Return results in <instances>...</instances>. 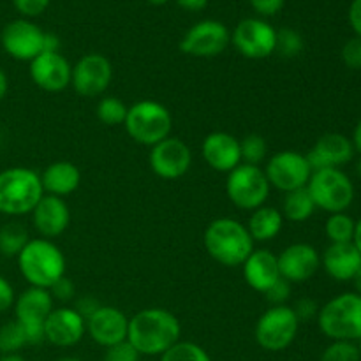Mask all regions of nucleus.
<instances>
[{"mask_svg": "<svg viewBox=\"0 0 361 361\" xmlns=\"http://www.w3.org/2000/svg\"><path fill=\"white\" fill-rule=\"evenodd\" d=\"M182 324L178 317L161 307L143 309L129 317L127 341L140 356H161L171 345L182 341Z\"/></svg>", "mask_w": 361, "mask_h": 361, "instance_id": "1", "label": "nucleus"}, {"mask_svg": "<svg viewBox=\"0 0 361 361\" xmlns=\"http://www.w3.org/2000/svg\"><path fill=\"white\" fill-rule=\"evenodd\" d=\"M208 256L228 268L242 267L254 250V240L245 224L233 217H219L207 226L203 235Z\"/></svg>", "mask_w": 361, "mask_h": 361, "instance_id": "2", "label": "nucleus"}, {"mask_svg": "<svg viewBox=\"0 0 361 361\" xmlns=\"http://www.w3.org/2000/svg\"><path fill=\"white\" fill-rule=\"evenodd\" d=\"M16 261L21 277L32 288L49 289L66 275V256L53 240L30 238Z\"/></svg>", "mask_w": 361, "mask_h": 361, "instance_id": "3", "label": "nucleus"}, {"mask_svg": "<svg viewBox=\"0 0 361 361\" xmlns=\"http://www.w3.org/2000/svg\"><path fill=\"white\" fill-rule=\"evenodd\" d=\"M44 196L41 175L30 168L14 166L0 171V214L23 217L34 212Z\"/></svg>", "mask_w": 361, "mask_h": 361, "instance_id": "4", "label": "nucleus"}, {"mask_svg": "<svg viewBox=\"0 0 361 361\" xmlns=\"http://www.w3.org/2000/svg\"><path fill=\"white\" fill-rule=\"evenodd\" d=\"M317 324L330 341L358 342L361 338V296L342 293L319 307Z\"/></svg>", "mask_w": 361, "mask_h": 361, "instance_id": "5", "label": "nucleus"}, {"mask_svg": "<svg viewBox=\"0 0 361 361\" xmlns=\"http://www.w3.org/2000/svg\"><path fill=\"white\" fill-rule=\"evenodd\" d=\"M123 127L133 141L152 148L171 136L173 116L164 104L145 99L129 106Z\"/></svg>", "mask_w": 361, "mask_h": 361, "instance_id": "6", "label": "nucleus"}, {"mask_svg": "<svg viewBox=\"0 0 361 361\" xmlns=\"http://www.w3.org/2000/svg\"><path fill=\"white\" fill-rule=\"evenodd\" d=\"M307 190L312 196L316 208L328 214L345 212L355 201V183L342 169L337 168L312 171Z\"/></svg>", "mask_w": 361, "mask_h": 361, "instance_id": "7", "label": "nucleus"}, {"mask_svg": "<svg viewBox=\"0 0 361 361\" xmlns=\"http://www.w3.org/2000/svg\"><path fill=\"white\" fill-rule=\"evenodd\" d=\"M300 321L289 305H275L264 310L254 328L257 345L268 353L286 351L295 342Z\"/></svg>", "mask_w": 361, "mask_h": 361, "instance_id": "8", "label": "nucleus"}, {"mask_svg": "<svg viewBox=\"0 0 361 361\" xmlns=\"http://www.w3.org/2000/svg\"><path fill=\"white\" fill-rule=\"evenodd\" d=\"M270 183L261 166L240 164L228 173L226 178V194L229 201L240 210L254 212L263 207L270 197Z\"/></svg>", "mask_w": 361, "mask_h": 361, "instance_id": "9", "label": "nucleus"}, {"mask_svg": "<svg viewBox=\"0 0 361 361\" xmlns=\"http://www.w3.org/2000/svg\"><path fill=\"white\" fill-rule=\"evenodd\" d=\"M14 319L20 323L27 335L28 345H37L44 342V323L51 310L55 309V300L48 289L32 288L20 293L14 300Z\"/></svg>", "mask_w": 361, "mask_h": 361, "instance_id": "10", "label": "nucleus"}, {"mask_svg": "<svg viewBox=\"0 0 361 361\" xmlns=\"http://www.w3.org/2000/svg\"><path fill=\"white\" fill-rule=\"evenodd\" d=\"M268 183L281 192L303 189L312 176L307 155L298 150H282L267 159V166L263 168Z\"/></svg>", "mask_w": 361, "mask_h": 361, "instance_id": "11", "label": "nucleus"}, {"mask_svg": "<svg viewBox=\"0 0 361 361\" xmlns=\"http://www.w3.org/2000/svg\"><path fill=\"white\" fill-rule=\"evenodd\" d=\"M231 44L245 59H268L277 48V30L263 18H245L233 28Z\"/></svg>", "mask_w": 361, "mask_h": 361, "instance_id": "12", "label": "nucleus"}, {"mask_svg": "<svg viewBox=\"0 0 361 361\" xmlns=\"http://www.w3.org/2000/svg\"><path fill=\"white\" fill-rule=\"evenodd\" d=\"M231 44V32L222 21L203 20L194 23L183 34L180 49L196 59H214Z\"/></svg>", "mask_w": 361, "mask_h": 361, "instance_id": "13", "label": "nucleus"}, {"mask_svg": "<svg viewBox=\"0 0 361 361\" xmlns=\"http://www.w3.org/2000/svg\"><path fill=\"white\" fill-rule=\"evenodd\" d=\"M113 80V66L102 53H87L73 66L71 87L81 97L102 95Z\"/></svg>", "mask_w": 361, "mask_h": 361, "instance_id": "14", "label": "nucleus"}, {"mask_svg": "<svg viewBox=\"0 0 361 361\" xmlns=\"http://www.w3.org/2000/svg\"><path fill=\"white\" fill-rule=\"evenodd\" d=\"M44 34L34 21L21 18L7 23L0 30V44L4 51L14 60L30 63L44 48Z\"/></svg>", "mask_w": 361, "mask_h": 361, "instance_id": "15", "label": "nucleus"}, {"mask_svg": "<svg viewBox=\"0 0 361 361\" xmlns=\"http://www.w3.org/2000/svg\"><path fill=\"white\" fill-rule=\"evenodd\" d=\"M148 164L159 178H182L192 166V152L185 141L169 136L150 148Z\"/></svg>", "mask_w": 361, "mask_h": 361, "instance_id": "16", "label": "nucleus"}, {"mask_svg": "<svg viewBox=\"0 0 361 361\" xmlns=\"http://www.w3.org/2000/svg\"><path fill=\"white\" fill-rule=\"evenodd\" d=\"M87 334V321L74 307H55L44 323V342L56 348H73Z\"/></svg>", "mask_w": 361, "mask_h": 361, "instance_id": "17", "label": "nucleus"}, {"mask_svg": "<svg viewBox=\"0 0 361 361\" xmlns=\"http://www.w3.org/2000/svg\"><path fill=\"white\" fill-rule=\"evenodd\" d=\"M281 277L291 284H302L312 279L321 267V254L310 243L298 242L286 247L277 256Z\"/></svg>", "mask_w": 361, "mask_h": 361, "instance_id": "18", "label": "nucleus"}, {"mask_svg": "<svg viewBox=\"0 0 361 361\" xmlns=\"http://www.w3.org/2000/svg\"><path fill=\"white\" fill-rule=\"evenodd\" d=\"M30 78L41 90L62 92L71 85L73 66L60 51H42L30 62Z\"/></svg>", "mask_w": 361, "mask_h": 361, "instance_id": "19", "label": "nucleus"}, {"mask_svg": "<svg viewBox=\"0 0 361 361\" xmlns=\"http://www.w3.org/2000/svg\"><path fill=\"white\" fill-rule=\"evenodd\" d=\"M87 334L101 348H109L127 341L129 317L116 307L101 305L90 317H87Z\"/></svg>", "mask_w": 361, "mask_h": 361, "instance_id": "20", "label": "nucleus"}, {"mask_svg": "<svg viewBox=\"0 0 361 361\" xmlns=\"http://www.w3.org/2000/svg\"><path fill=\"white\" fill-rule=\"evenodd\" d=\"M355 152L353 141L348 136L341 133H328L323 134L305 155L312 171H319L328 168L341 169L355 159Z\"/></svg>", "mask_w": 361, "mask_h": 361, "instance_id": "21", "label": "nucleus"}, {"mask_svg": "<svg viewBox=\"0 0 361 361\" xmlns=\"http://www.w3.org/2000/svg\"><path fill=\"white\" fill-rule=\"evenodd\" d=\"M32 224L41 238L53 240L63 235L71 224L69 204L63 197L44 194L32 212Z\"/></svg>", "mask_w": 361, "mask_h": 361, "instance_id": "22", "label": "nucleus"}, {"mask_svg": "<svg viewBox=\"0 0 361 361\" xmlns=\"http://www.w3.org/2000/svg\"><path fill=\"white\" fill-rule=\"evenodd\" d=\"M201 155L204 162L217 173H231L242 164L240 140L229 133H210L201 143Z\"/></svg>", "mask_w": 361, "mask_h": 361, "instance_id": "23", "label": "nucleus"}, {"mask_svg": "<svg viewBox=\"0 0 361 361\" xmlns=\"http://www.w3.org/2000/svg\"><path fill=\"white\" fill-rule=\"evenodd\" d=\"M242 271L247 286L263 295L281 279L277 256L268 249H254L242 264Z\"/></svg>", "mask_w": 361, "mask_h": 361, "instance_id": "24", "label": "nucleus"}, {"mask_svg": "<svg viewBox=\"0 0 361 361\" xmlns=\"http://www.w3.org/2000/svg\"><path fill=\"white\" fill-rule=\"evenodd\" d=\"M321 267L334 281H353L361 267V252L353 242L330 243L321 256Z\"/></svg>", "mask_w": 361, "mask_h": 361, "instance_id": "25", "label": "nucleus"}, {"mask_svg": "<svg viewBox=\"0 0 361 361\" xmlns=\"http://www.w3.org/2000/svg\"><path fill=\"white\" fill-rule=\"evenodd\" d=\"M41 183L44 194L66 197L73 194L81 183V171L69 161H56L41 173Z\"/></svg>", "mask_w": 361, "mask_h": 361, "instance_id": "26", "label": "nucleus"}, {"mask_svg": "<svg viewBox=\"0 0 361 361\" xmlns=\"http://www.w3.org/2000/svg\"><path fill=\"white\" fill-rule=\"evenodd\" d=\"M247 229H249L250 236H252L254 243L256 242H270L274 240L279 233L284 228V217H282L281 210L275 207H263L256 208L250 214L249 222H247Z\"/></svg>", "mask_w": 361, "mask_h": 361, "instance_id": "27", "label": "nucleus"}, {"mask_svg": "<svg viewBox=\"0 0 361 361\" xmlns=\"http://www.w3.org/2000/svg\"><path fill=\"white\" fill-rule=\"evenodd\" d=\"M316 210L317 208L316 204H314V200L309 194V190H307V187L284 194V200H282V210H281L284 221L300 224V222L309 221Z\"/></svg>", "mask_w": 361, "mask_h": 361, "instance_id": "28", "label": "nucleus"}, {"mask_svg": "<svg viewBox=\"0 0 361 361\" xmlns=\"http://www.w3.org/2000/svg\"><path fill=\"white\" fill-rule=\"evenodd\" d=\"M28 242L30 235L21 222L9 221L0 226V256L18 257Z\"/></svg>", "mask_w": 361, "mask_h": 361, "instance_id": "29", "label": "nucleus"}, {"mask_svg": "<svg viewBox=\"0 0 361 361\" xmlns=\"http://www.w3.org/2000/svg\"><path fill=\"white\" fill-rule=\"evenodd\" d=\"M355 219L345 212H341V214H330L324 224V233L331 243H351L355 238Z\"/></svg>", "mask_w": 361, "mask_h": 361, "instance_id": "30", "label": "nucleus"}, {"mask_svg": "<svg viewBox=\"0 0 361 361\" xmlns=\"http://www.w3.org/2000/svg\"><path fill=\"white\" fill-rule=\"evenodd\" d=\"M127 111H129V106L122 101V99L115 97V95H106L101 101L97 102V118L101 120L104 126L116 127L122 126L126 122Z\"/></svg>", "mask_w": 361, "mask_h": 361, "instance_id": "31", "label": "nucleus"}, {"mask_svg": "<svg viewBox=\"0 0 361 361\" xmlns=\"http://www.w3.org/2000/svg\"><path fill=\"white\" fill-rule=\"evenodd\" d=\"M25 345H28L27 335L16 319L7 321L0 326V355H18Z\"/></svg>", "mask_w": 361, "mask_h": 361, "instance_id": "32", "label": "nucleus"}, {"mask_svg": "<svg viewBox=\"0 0 361 361\" xmlns=\"http://www.w3.org/2000/svg\"><path fill=\"white\" fill-rule=\"evenodd\" d=\"M159 358V361H212L207 349L190 341H178Z\"/></svg>", "mask_w": 361, "mask_h": 361, "instance_id": "33", "label": "nucleus"}, {"mask_svg": "<svg viewBox=\"0 0 361 361\" xmlns=\"http://www.w3.org/2000/svg\"><path fill=\"white\" fill-rule=\"evenodd\" d=\"M242 162L250 166H261L268 157V145L261 134H247L240 140Z\"/></svg>", "mask_w": 361, "mask_h": 361, "instance_id": "34", "label": "nucleus"}, {"mask_svg": "<svg viewBox=\"0 0 361 361\" xmlns=\"http://www.w3.org/2000/svg\"><path fill=\"white\" fill-rule=\"evenodd\" d=\"M305 48V42H303L302 34L295 28L284 27L281 30H277V48L275 53H279L284 59H295Z\"/></svg>", "mask_w": 361, "mask_h": 361, "instance_id": "35", "label": "nucleus"}, {"mask_svg": "<svg viewBox=\"0 0 361 361\" xmlns=\"http://www.w3.org/2000/svg\"><path fill=\"white\" fill-rule=\"evenodd\" d=\"M319 361H361L358 344L348 341H331Z\"/></svg>", "mask_w": 361, "mask_h": 361, "instance_id": "36", "label": "nucleus"}, {"mask_svg": "<svg viewBox=\"0 0 361 361\" xmlns=\"http://www.w3.org/2000/svg\"><path fill=\"white\" fill-rule=\"evenodd\" d=\"M104 361H140V353L129 341H123L106 348Z\"/></svg>", "mask_w": 361, "mask_h": 361, "instance_id": "37", "label": "nucleus"}, {"mask_svg": "<svg viewBox=\"0 0 361 361\" xmlns=\"http://www.w3.org/2000/svg\"><path fill=\"white\" fill-rule=\"evenodd\" d=\"M342 62L345 63V67L353 71L361 69V39L353 37L342 46Z\"/></svg>", "mask_w": 361, "mask_h": 361, "instance_id": "38", "label": "nucleus"}, {"mask_svg": "<svg viewBox=\"0 0 361 361\" xmlns=\"http://www.w3.org/2000/svg\"><path fill=\"white\" fill-rule=\"evenodd\" d=\"M51 0H13V6L23 18H37L48 9Z\"/></svg>", "mask_w": 361, "mask_h": 361, "instance_id": "39", "label": "nucleus"}, {"mask_svg": "<svg viewBox=\"0 0 361 361\" xmlns=\"http://www.w3.org/2000/svg\"><path fill=\"white\" fill-rule=\"evenodd\" d=\"M291 282H288L286 279H279V281L264 293V296H267V300L270 302V305H286V302H288L289 296H291Z\"/></svg>", "mask_w": 361, "mask_h": 361, "instance_id": "40", "label": "nucleus"}, {"mask_svg": "<svg viewBox=\"0 0 361 361\" xmlns=\"http://www.w3.org/2000/svg\"><path fill=\"white\" fill-rule=\"evenodd\" d=\"M48 291L51 293L53 300L66 303V302H71V300H74V296H76V286H74V282L71 281L69 277L63 275V277L59 279V281H56Z\"/></svg>", "mask_w": 361, "mask_h": 361, "instance_id": "41", "label": "nucleus"}, {"mask_svg": "<svg viewBox=\"0 0 361 361\" xmlns=\"http://www.w3.org/2000/svg\"><path fill=\"white\" fill-rule=\"evenodd\" d=\"M291 309L293 312H295V316L298 317L300 323H302V321L314 319V317H317V314H319V305H317L312 298L296 300V303Z\"/></svg>", "mask_w": 361, "mask_h": 361, "instance_id": "42", "label": "nucleus"}, {"mask_svg": "<svg viewBox=\"0 0 361 361\" xmlns=\"http://www.w3.org/2000/svg\"><path fill=\"white\" fill-rule=\"evenodd\" d=\"M249 4L261 18H270L281 13L286 0H249Z\"/></svg>", "mask_w": 361, "mask_h": 361, "instance_id": "43", "label": "nucleus"}, {"mask_svg": "<svg viewBox=\"0 0 361 361\" xmlns=\"http://www.w3.org/2000/svg\"><path fill=\"white\" fill-rule=\"evenodd\" d=\"M14 300H16V293L14 288L11 286V282L6 277L0 275V314L7 312L9 309H13Z\"/></svg>", "mask_w": 361, "mask_h": 361, "instance_id": "44", "label": "nucleus"}, {"mask_svg": "<svg viewBox=\"0 0 361 361\" xmlns=\"http://www.w3.org/2000/svg\"><path fill=\"white\" fill-rule=\"evenodd\" d=\"M99 307H101V303H99L94 296L85 295V296H81V298L76 300V305H74V309H76L78 312H80L81 316L87 319V317H90L92 314L99 309Z\"/></svg>", "mask_w": 361, "mask_h": 361, "instance_id": "45", "label": "nucleus"}, {"mask_svg": "<svg viewBox=\"0 0 361 361\" xmlns=\"http://www.w3.org/2000/svg\"><path fill=\"white\" fill-rule=\"evenodd\" d=\"M349 25L355 30L356 37L361 39V0H353L349 6Z\"/></svg>", "mask_w": 361, "mask_h": 361, "instance_id": "46", "label": "nucleus"}, {"mask_svg": "<svg viewBox=\"0 0 361 361\" xmlns=\"http://www.w3.org/2000/svg\"><path fill=\"white\" fill-rule=\"evenodd\" d=\"M182 9L190 11V13H200L208 6V0H175Z\"/></svg>", "mask_w": 361, "mask_h": 361, "instance_id": "47", "label": "nucleus"}, {"mask_svg": "<svg viewBox=\"0 0 361 361\" xmlns=\"http://www.w3.org/2000/svg\"><path fill=\"white\" fill-rule=\"evenodd\" d=\"M42 51H60V39L56 34L46 32L44 34V48Z\"/></svg>", "mask_w": 361, "mask_h": 361, "instance_id": "48", "label": "nucleus"}, {"mask_svg": "<svg viewBox=\"0 0 361 361\" xmlns=\"http://www.w3.org/2000/svg\"><path fill=\"white\" fill-rule=\"evenodd\" d=\"M7 90H9V80H7L6 71L0 67V101L7 95Z\"/></svg>", "mask_w": 361, "mask_h": 361, "instance_id": "49", "label": "nucleus"}, {"mask_svg": "<svg viewBox=\"0 0 361 361\" xmlns=\"http://www.w3.org/2000/svg\"><path fill=\"white\" fill-rule=\"evenodd\" d=\"M351 141H353V147H355V150L361 154V120L358 122V126H356L355 133H353Z\"/></svg>", "mask_w": 361, "mask_h": 361, "instance_id": "50", "label": "nucleus"}, {"mask_svg": "<svg viewBox=\"0 0 361 361\" xmlns=\"http://www.w3.org/2000/svg\"><path fill=\"white\" fill-rule=\"evenodd\" d=\"M353 243L356 245V249L361 252V217L356 221V228H355V238H353Z\"/></svg>", "mask_w": 361, "mask_h": 361, "instance_id": "51", "label": "nucleus"}, {"mask_svg": "<svg viewBox=\"0 0 361 361\" xmlns=\"http://www.w3.org/2000/svg\"><path fill=\"white\" fill-rule=\"evenodd\" d=\"M353 282H355V288H356V293L361 296V267L358 270V274L355 275V279H353Z\"/></svg>", "mask_w": 361, "mask_h": 361, "instance_id": "52", "label": "nucleus"}, {"mask_svg": "<svg viewBox=\"0 0 361 361\" xmlns=\"http://www.w3.org/2000/svg\"><path fill=\"white\" fill-rule=\"evenodd\" d=\"M0 361H27V360L20 355H9V356H2Z\"/></svg>", "mask_w": 361, "mask_h": 361, "instance_id": "53", "label": "nucleus"}, {"mask_svg": "<svg viewBox=\"0 0 361 361\" xmlns=\"http://www.w3.org/2000/svg\"><path fill=\"white\" fill-rule=\"evenodd\" d=\"M148 4H152V6H164V4H168L169 0H147Z\"/></svg>", "mask_w": 361, "mask_h": 361, "instance_id": "54", "label": "nucleus"}, {"mask_svg": "<svg viewBox=\"0 0 361 361\" xmlns=\"http://www.w3.org/2000/svg\"><path fill=\"white\" fill-rule=\"evenodd\" d=\"M356 173L361 176V157L358 159V162H356Z\"/></svg>", "mask_w": 361, "mask_h": 361, "instance_id": "55", "label": "nucleus"}, {"mask_svg": "<svg viewBox=\"0 0 361 361\" xmlns=\"http://www.w3.org/2000/svg\"><path fill=\"white\" fill-rule=\"evenodd\" d=\"M59 361H81V360H78V358H62V360H59Z\"/></svg>", "mask_w": 361, "mask_h": 361, "instance_id": "56", "label": "nucleus"}, {"mask_svg": "<svg viewBox=\"0 0 361 361\" xmlns=\"http://www.w3.org/2000/svg\"><path fill=\"white\" fill-rule=\"evenodd\" d=\"M358 349H360V355H361V338L358 341Z\"/></svg>", "mask_w": 361, "mask_h": 361, "instance_id": "57", "label": "nucleus"}]
</instances>
